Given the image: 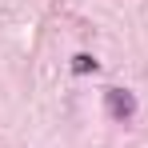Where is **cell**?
Segmentation results:
<instances>
[{"instance_id": "1", "label": "cell", "mask_w": 148, "mask_h": 148, "mask_svg": "<svg viewBox=\"0 0 148 148\" xmlns=\"http://www.w3.org/2000/svg\"><path fill=\"white\" fill-rule=\"evenodd\" d=\"M104 112L116 124H128L136 116V96H132L128 88H104Z\"/></svg>"}, {"instance_id": "2", "label": "cell", "mask_w": 148, "mask_h": 148, "mask_svg": "<svg viewBox=\"0 0 148 148\" xmlns=\"http://www.w3.org/2000/svg\"><path fill=\"white\" fill-rule=\"evenodd\" d=\"M72 72H76V76L100 72V60H96V56H88V52H76V56H72Z\"/></svg>"}]
</instances>
